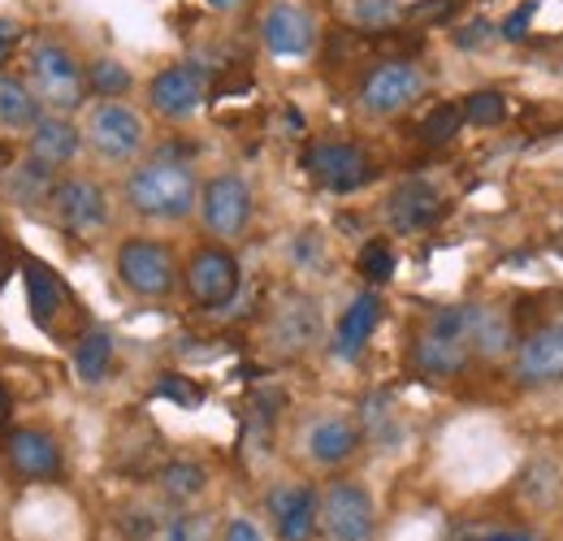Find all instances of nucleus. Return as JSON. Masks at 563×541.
I'll list each match as a JSON object with an SVG mask.
<instances>
[{"instance_id": "39448f33", "label": "nucleus", "mask_w": 563, "mask_h": 541, "mask_svg": "<svg viewBox=\"0 0 563 541\" xmlns=\"http://www.w3.org/2000/svg\"><path fill=\"white\" fill-rule=\"evenodd\" d=\"M118 277L143 295V299H165L178 281V265L169 256L165 243H152V239H126L118 247Z\"/></svg>"}, {"instance_id": "393cba45", "label": "nucleus", "mask_w": 563, "mask_h": 541, "mask_svg": "<svg viewBox=\"0 0 563 541\" xmlns=\"http://www.w3.org/2000/svg\"><path fill=\"white\" fill-rule=\"evenodd\" d=\"M109 368H113V339L104 330H91V334H82V339L74 342V373H78V382L96 386V382L109 377Z\"/></svg>"}, {"instance_id": "6ab92c4d", "label": "nucleus", "mask_w": 563, "mask_h": 541, "mask_svg": "<svg viewBox=\"0 0 563 541\" xmlns=\"http://www.w3.org/2000/svg\"><path fill=\"white\" fill-rule=\"evenodd\" d=\"M53 191H57V169L53 165H44L40 156H22V161H13V169L4 174V183H0V196L9 203H18V208H35V203H48L53 200Z\"/></svg>"}, {"instance_id": "cd10ccee", "label": "nucleus", "mask_w": 563, "mask_h": 541, "mask_svg": "<svg viewBox=\"0 0 563 541\" xmlns=\"http://www.w3.org/2000/svg\"><path fill=\"white\" fill-rule=\"evenodd\" d=\"M404 18H408L404 0H352V22L364 31H386Z\"/></svg>"}, {"instance_id": "c03bdc74", "label": "nucleus", "mask_w": 563, "mask_h": 541, "mask_svg": "<svg viewBox=\"0 0 563 541\" xmlns=\"http://www.w3.org/2000/svg\"><path fill=\"white\" fill-rule=\"evenodd\" d=\"M0 416H4V395H0Z\"/></svg>"}, {"instance_id": "4be33fe9", "label": "nucleus", "mask_w": 563, "mask_h": 541, "mask_svg": "<svg viewBox=\"0 0 563 541\" xmlns=\"http://www.w3.org/2000/svg\"><path fill=\"white\" fill-rule=\"evenodd\" d=\"M473 360V346L460 339H446V334H433L424 330L417 346H412V364L421 368L424 377H455L464 373V364Z\"/></svg>"}, {"instance_id": "79ce46f5", "label": "nucleus", "mask_w": 563, "mask_h": 541, "mask_svg": "<svg viewBox=\"0 0 563 541\" xmlns=\"http://www.w3.org/2000/svg\"><path fill=\"white\" fill-rule=\"evenodd\" d=\"M4 57H9V35H4V26H0V66H4Z\"/></svg>"}, {"instance_id": "f704fd0d", "label": "nucleus", "mask_w": 563, "mask_h": 541, "mask_svg": "<svg viewBox=\"0 0 563 541\" xmlns=\"http://www.w3.org/2000/svg\"><path fill=\"white\" fill-rule=\"evenodd\" d=\"M455 9H460V0H421V4H412V9H408V22H421V26H429V22L451 18Z\"/></svg>"}, {"instance_id": "ddd939ff", "label": "nucleus", "mask_w": 563, "mask_h": 541, "mask_svg": "<svg viewBox=\"0 0 563 541\" xmlns=\"http://www.w3.org/2000/svg\"><path fill=\"white\" fill-rule=\"evenodd\" d=\"M209 96V78L200 66H169L161 69L147 87V100L161 118H191Z\"/></svg>"}, {"instance_id": "f8f14e48", "label": "nucleus", "mask_w": 563, "mask_h": 541, "mask_svg": "<svg viewBox=\"0 0 563 541\" xmlns=\"http://www.w3.org/2000/svg\"><path fill=\"white\" fill-rule=\"evenodd\" d=\"M265 507L274 516V529H278L282 541H308L321 525V494L312 485H274L265 494Z\"/></svg>"}, {"instance_id": "0eeeda50", "label": "nucleus", "mask_w": 563, "mask_h": 541, "mask_svg": "<svg viewBox=\"0 0 563 541\" xmlns=\"http://www.w3.org/2000/svg\"><path fill=\"white\" fill-rule=\"evenodd\" d=\"M200 212L212 239H239L252 221V187L239 174H217L200 187Z\"/></svg>"}, {"instance_id": "ea45409f", "label": "nucleus", "mask_w": 563, "mask_h": 541, "mask_svg": "<svg viewBox=\"0 0 563 541\" xmlns=\"http://www.w3.org/2000/svg\"><path fill=\"white\" fill-rule=\"evenodd\" d=\"M468 541H538V533H529V529H494V533H473Z\"/></svg>"}, {"instance_id": "423d86ee", "label": "nucleus", "mask_w": 563, "mask_h": 541, "mask_svg": "<svg viewBox=\"0 0 563 541\" xmlns=\"http://www.w3.org/2000/svg\"><path fill=\"white\" fill-rule=\"evenodd\" d=\"M261 40L278 62H303L317 48V18L299 0H274L261 18Z\"/></svg>"}, {"instance_id": "a19ab883", "label": "nucleus", "mask_w": 563, "mask_h": 541, "mask_svg": "<svg viewBox=\"0 0 563 541\" xmlns=\"http://www.w3.org/2000/svg\"><path fill=\"white\" fill-rule=\"evenodd\" d=\"M212 9H221V13H230V9H239V4H247V0H209Z\"/></svg>"}, {"instance_id": "4c0bfd02", "label": "nucleus", "mask_w": 563, "mask_h": 541, "mask_svg": "<svg viewBox=\"0 0 563 541\" xmlns=\"http://www.w3.org/2000/svg\"><path fill=\"white\" fill-rule=\"evenodd\" d=\"M290 252H295V261H299L303 269H321V239H317V234H299Z\"/></svg>"}, {"instance_id": "9d476101", "label": "nucleus", "mask_w": 563, "mask_h": 541, "mask_svg": "<svg viewBox=\"0 0 563 541\" xmlns=\"http://www.w3.org/2000/svg\"><path fill=\"white\" fill-rule=\"evenodd\" d=\"M53 217L66 234H100L109 225V200L104 187L91 178H66L53 191Z\"/></svg>"}, {"instance_id": "20e7f679", "label": "nucleus", "mask_w": 563, "mask_h": 541, "mask_svg": "<svg viewBox=\"0 0 563 541\" xmlns=\"http://www.w3.org/2000/svg\"><path fill=\"white\" fill-rule=\"evenodd\" d=\"M321 529L330 541H373L377 511L360 481H330L321 494Z\"/></svg>"}, {"instance_id": "c9c22d12", "label": "nucleus", "mask_w": 563, "mask_h": 541, "mask_svg": "<svg viewBox=\"0 0 563 541\" xmlns=\"http://www.w3.org/2000/svg\"><path fill=\"white\" fill-rule=\"evenodd\" d=\"M538 13V4L533 0H525L516 13H507V22H503V40H525L529 35V18Z\"/></svg>"}, {"instance_id": "f257e3e1", "label": "nucleus", "mask_w": 563, "mask_h": 541, "mask_svg": "<svg viewBox=\"0 0 563 541\" xmlns=\"http://www.w3.org/2000/svg\"><path fill=\"white\" fill-rule=\"evenodd\" d=\"M126 203L143 221H187L200 203V178L187 161L152 156L126 178Z\"/></svg>"}, {"instance_id": "c756f323", "label": "nucleus", "mask_w": 563, "mask_h": 541, "mask_svg": "<svg viewBox=\"0 0 563 541\" xmlns=\"http://www.w3.org/2000/svg\"><path fill=\"white\" fill-rule=\"evenodd\" d=\"M460 126H464V109L460 104H438L421 122V139L429 147H442V143H451L460 135Z\"/></svg>"}, {"instance_id": "bb28decb", "label": "nucleus", "mask_w": 563, "mask_h": 541, "mask_svg": "<svg viewBox=\"0 0 563 541\" xmlns=\"http://www.w3.org/2000/svg\"><path fill=\"white\" fill-rule=\"evenodd\" d=\"M87 87L100 96V100H122V91H131V69L118 66L113 57H96L87 66Z\"/></svg>"}, {"instance_id": "c85d7f7f", "label": "nucleus", "mask_w": 563, "mask_h": 541, "mask_svg": "<svg viewBox=\"0 0 563 541\" xmlns=\"http://www.w3.org/2000/svg\"><path fill=\"white\" fill-rule=\"evenodd\" d=\"M205 468L200 464H191V460H174V464H165V473H161V489L169 494V498H196L200 489H205Z\"/></svg>"}, {"instance_id": "dca6fc26", "label": "nucleus", "mask_w": 563, "mask_h": 541, "mask_svg": "<svg viewBox=\"0 0 563 541\" xmlns=\"http://www.w3.org/2000/svg\"><path fill=\"white\" fill-rule=\"evenodd\" d=\"M9 464L26 481H48L62 473V446L44 429H13L9 438Z\"/></svg>"}, {"instance_id": "a878e982", "label": "nucleus", "mask_w": 563, "mask_h": 541, "mask_svg": "<svg viewBox=\"0 0 563 541\" xmlns=\"http://www.w3.org/2000/svg\"><path fill=\"white\" fill-rule=\"evenodd\" d=\"M511 346V321L498 308L477 303V325H473V355H503Z\"/></svg>"}, {"instance_id": "37998d69", "label": "nucleus", "mask_w": 563, "mask_h": 541, "mask_svg": "<svg viewBox=\"0 0 563 541\" xmlns=\"http://www.w3.org/2000/svg\"><path fill=\"white\" fill-rule=\"evenodd\" d=\"M4 277H9V265H4V256H0V286H4Z\"/></svg>"}, {"instance_id": "2eb2a0df", "label": "nucleus", "mask_w": 563, "mask_h": 541, "mask_svg": "<svg viewBox=\"0 0 563 541\" xmlns=\"http://www.w3.org/2000/svg\"><path fill=\"white\" fill-rule=\"evenodd\" d=\"M516 377L525 386H555L563 382V321H551L520 342Z\"/></svg>"}, {"instance_id": "f03ea898", "label": "nucleus", "mask_w": 563, "mask_h": 541, "mask_svg": "<svg viewBox=\"0 0 563 541\" xmlns=\"http://www.w3.org/2000/svg\"><path fill=\"white\" fill-rule=\"evenodd\" d=\"M87 131V147L100 156V161H109V165H126V161H135L143 147V139H147V126H143V113L140 109H131L126 100H96L91 109H87V122H82Z\"/></svg>"}, {"instance_id": "1a4fd4ad", "label": "nucleus", "mask_w": 563, "mask_h": 541, "mask_svg": "<svg viewBox=\"0 0 563 541\" xmlns=\"http://www.w3.org/2000/svg\"><path fill=\"white\" fill-rule=\"evenodd\" d=\"M303 165L334 196H352V191H360L373 178V165H368L364 147H355V143H312Z\"/></svg>"}, {"instance_id": "b1692460", "label": "nucleus", "mask_w": 563, "mask_h": 541, "mask_svg": "<svg viewBox=\"0 0 563 541\" xmlns=\"http://www.w3.org/2000/svg\"><path fill=\"white\" fill-rule=\"evenodd\" d=\"M40 118H44L40 96H35L22 78L0 74V126H4V131H26V135H31V126H35Z\"/></svg>"}, {"instance_id": "72a5a7b5", "label": "nucleus", "mask_w": 563, "mask_h": 541, "mask_svg": "<svg viewBox=\"0 0 563 541\" xmlns=\"http://www.w3.org/2000/svg\"><path fill=\"white\" fill-rule=\"evenodd\" d=\"M156 395H161V399H174L178 407H200V404H205V390H200L196 382L178 377V373H165V377L156 382Z\"/></svg>"}, {"instance_id": "9b49d317", "label": "nucleus", "mask_w": 563, "mask_h": 541, "mask_svg": "<svg viewBox=\"0 0 563 541\" xmlns=\"http://www.w3.org/2000/svg\"><path fill=\"white\" fill-rule=\"evenodd\" d=\"M187 295L200 308H225L239 295V261L225 247H200L187 261Z\"/></svg>"}, {"instance_id": "58836bf2", "label": "nucleus", "mask_w": 563, "mask_h": 541, "mask_svg": "<svg viewBox=\"0 0 563 541\" xmlns=\"http://www.w3.org/2000/svg\"><path fill=\"white\" fill-rule=\"evenodd\" d=\"M486 40H490V22H486V18H477L473 26H464V31L455 35L460 48H477V44H486Z\"/></svg>"}, {"instance_id": "5701e85b", "label": "nucleus", "mask_w": 563, "mask_h": 541, "mask_svg": "<svg viewBox=\"0 0 563 541\" xmlns=\"http://www.w3.org/2000/svg\"><path fill=\"white\" fill-rule=\"evenodd\" d=\"M26 303H31V321L35 325H53L57 312L66 308V286L48 265H26Z\"/></svg>"}, {"instance_id": "7c9ffc66", "label": "nucleus", "mask_w": 563, "mask_h": 541, "mask_svg": "<svg viewBox=\"0 0 563 541\" xmlns=\"http://www.w3.org/2000/svg\"><path fill=\"white\" fill-rule=\"evenodd\" d=\"M460 109H464V122H468V126H482V131L498 126V122H503V113H507L503 96H498V91H490V87H486V91H473V96H468Z\"/></svg>"}, {"instance_id": "6e6552de", "label": "nucleus", "mask_w": 563, "mask_h": 541, "mask_svg": "<svg viewBox=\"0 0 563 541\" xmlns=\"http://www.w3.org/2000/svg\"><path fill=\"white\" fill-rule=\"evenodd\" d=\"M421 91H424V74L412 62H382L377 69H368V78L360 82V104L368 113H377V118H395Z\"/></svg>"}, {"instance_id": "2f4dec72", "label": "nucleus", "mask_w": 563, "mask_h": 541, "mask_svg": "<svg viewBox=\"0 0 563 541\" xmlns=\"http://www.w3.org/2000/svg\"><path fill=\"white\" fill-rule=\"evenodd\" d=\"M360 277L373 281V286H382V281L395 277V252H390L382 239L364 243V252H360Z\"/></svg>"}, {"instance_id": "aec40b11", "label": "nucleus", "mask_w": 563, "mask_h": 541, "mask_svg": "<svg viewBox=\"0 0 563 541\" xmlns=\"http://www.w3.org/2000/svg\"><path fill=\"white\" fill-rule=\"evenodd\" d=\"M78 147H82V135H78V126H74L66 113H44L31 126V156H40L53 169L70 165L74 156H78Z\"/></svg>"}, {"instance_id": "7ed1b4c3", "label": "nucleus", "mask_w": 563, "mask_h": 541, "mask_svg": "<svg viewBox=\"0 0 563 541\" xmlns=\"http://www.w3.org/2000/svg\"><path fill=\"white\" fill-rule=\"evenodd\" d=\"M26 74H31V91L53 113H74L87 96V74L62 44H35L26 57Z\"/></svg>"}, {"instance_id": "f3484780", "label": "nucleus", "mask_w": 563, "mask_h": 541, "mask_svg": "<svg viewBox=\"0 0 563 541\" xmlns=\"http://www.w3.org/2000/svg\"><path fill=\"white\" fill-rule=\"evenodd\" d=\"M303 446H308L312 464H321V468H339V464H347V460L355 455V446H360V429H355L347 416H321V420L308 424Z\"/></svg>"}, {"instance_id": "473e14b6", "label": "nucleus", "mask_w": 563, "mask_h": 541, "mask_svg": "<svg viewBox=\"0 0 563 541\" xmlns=\"http://www.w3.org/2000/svg\"><path fill=\"white\" fill-rule=\"evenodd\" d=\"M165 541H217V538H212V520L205 511H187V516L169 520Z\"/></svg>"}, {"instance_id": "4468645a", "label": "nucleus", "mask_w": 563, "mask_h": 541, "mask_svg": "<svg viewBox=\"0 0 563 541\" xmlns=\"http://www.w3.org/2000/svg\"><path fill=\"white\" fill-rule=\"evenodd\" d=\"M442 212H446V196L433 183H424V178H412V183L395 187V196L386 200V221L399 234H421V230L442 221Z\"/></svg>"}, {"instance_id": "e433bc0d", "label": "nucleus", "mask_w": 563, "mask_h": 541, "mask_svg": "<svg viewBox=\"0 0 563 541\" xmlns=\"http://www.w3.org/2000/svg\"><path fill=\"white\" fill-rule=\"evenodd\" d=\"M221 541H269L261 533V525L256 520H247V516H234L225 529H221Z\"/></svg>"}, {"instance_id": "a211bd4d", "label": "nucleus", "mask_w": 563, "mask_h": 541, "mask_svg": "<svg viewBox=\"0 0 563 541\" xmlns=\"http://www.w3.org/2000/svg\"><path fill=\"white\" fill-rule=\"evenodd\" d=\"M274 346H278L282 355H299V351H308L312 342L321 339V312H317V303L308 299V295H295V299H286L278 308V317H274Z\"/></svg>"}, {"instance_id": "412c9836", "label": "nucleus", "mask_w": 563, "mask_h": 541, "mask_svg": "<svg viewBox=\"0 0 563 541\" xmlns=\"http://www.w3.org/2000/svg\"><path fill=\"white\" fill-rule=\"evenodd\" d=\"M377 317H382L377 295H373V290H368V295H355L352 303H347V312L339 317V330H334V355H339V360H355V355L368 346V339H373Z\"/></svg>"}]
</instances>
